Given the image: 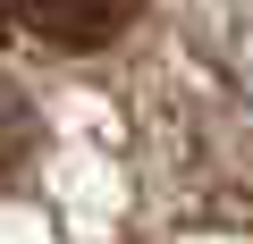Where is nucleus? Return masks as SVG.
<instances>
[{
	"label": "nucleus",
	"instance_id": "f257e3e1",
	"mask_svg": "<svg viewBox=\"0 0 253 244\" xmlns=\"http://www.w3.org/2000/svg\"><path fill=\"white\" fill-rule=\"evenodd\" d=\"M144 0H0V34H26L51 51H101L135 26Z\"/></svg>",
	"mask_w": 253,
	"mask_h": 244
},
{
	"label": "nucleus",
	"instance_id": "f03ea898",
	"mask_svg": "<svg viewBox=\"0 0 253 244\" xmlns=\"http://www.w3.org/2000/svg\"><path fill=\"white\" fill-rule=\"evenodd\" d=\"M34 152H42V118H34V101H26L17 76H0V194L34 169Z\"/></svg>",
	"mask_w": 253,
	"mask_h": 244
}]
</instances>
